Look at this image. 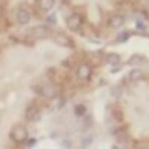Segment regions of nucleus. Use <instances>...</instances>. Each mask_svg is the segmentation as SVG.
Wrapping results in <instances>:
<instances>
[{
    "instance_id": "obj_1",
    "label": "nucleus",
    "mask_w": 149,
    "mask_h": 149,
    "mask_svg": "<svg viewBox=\"0 0 149 149\" xmlns=\"http://www.w3.org/2000/svg\"><path fill=\"white\" fill-rule=\"evenodd\" d=\"M10 139L14 140L15 143H24V142L29 139L27 128L24 127V125H21V124L15 125L14 128H12V131H10Z\"/></svg>"
},
{
    "instance_id": "obj_2",
    "label": "nucleus",
    "mask_w": 149,
    "mask_h": 149,
    "mask_svg": "<svg viewBox=\"0 0 149 149\" xmlns=\"http://www.w3.org/2000/svg\"><path fill=\"white\" fill-rule=\"evenodd\" d=\"M66 24H67V27L69 30L72 31H78L82 29V24H84V19L79 14H76V12H73V14H70L66 19Z\"/></svg>"
},
{
    "instance_id": "obj_3",
    "label": "nucleus",
    "mask_w": 149,
    "mask_h": 149,
    "mask_svg": "<svg viewBox=\"0 0 149 149\" xmlns=\"http://www.w3.org/2000/svg\"><path fill=\"white\" fill-rule=\"evenodd\" d=\"M29 37H31V39H45V37L49 36V29L46 26H36L33 29H30L29 31Z\"/></svg>"
},
{
    "instance_id": "obj_4",
    "label": "nucleus",
    "mask_w": 149,
    "mask_h": 149,
    "mask_svg": "<svg viewBox=\"0 0 149 149\" xmlns=\"http://www.w3.org/2000/svg\"><path fill=\"white\" fill-rule=\"evenodd\" d=\"M91 73H93V67L88 63H81L76 67V76L81 81H88L91 78Z\"/></svg>"
},
{
    "instance_id": "obj_5",
    "label": "nucleus",
    "mask_w": 149,
    "mask_h": 149,
    "mask_svg": "<svg viewBox=\"0 0 149 149\" xmlns=\"http://www.w3.org/2000/svg\"><path fill=\"white\" fill-rule=\"evenodd\" d=\"M24 116H26L27 121L30 122H34L40 118V106L37 103H31L27 109H26V113H24Z\"/></svg>"
},
{
    "instance_id": "obj_6",
    "label": "nucleus",
    "mask_w": 149,
    "mask_h": 149,
    "mask_svg": "<svg viewBox=\"0 0 149 149\" xmlns=\"http://www.w3.org/2000/svg\"><path fill=\"white\" fill-rule=\"evenodd\" d=\"M52 40L57 45H61V46H67V48H73L74 46L73 39H72V37H69L67 34H64V33H55L52 36Z\"/></svg>"
},
{
    "instance_id": "obj_7",
    "label": "nucleus",
    "mask_w": 149,
    "mask_h": 149,
    "mask_svg": "<svg viewBox=\"0 0 149 149\" xmlns=\"http://www.w3.org/2000/svg\"><path fill=\"white\" fill-rule=\"evenodd\" d=\"M39 91V94H42L43 97L46 98H54L58 93H57V86L52 85V84H45V85H40L39 88H36Z\"/></svg>"
},
{
    "instance_id": "obj_8",
    "label": "nucleus",
    "mask_w": 149,
    "mask_h": 149,
    "mask_svg": "<svg viewBox=\"0 0 149 149\" xmlns=\"http://www.w3.org/2000/svg\"><path fill=\"white\" fill-rule=\"evenodd\" d=\"M124 22H125V18H124L122 15H119V14H115L107 19V26L110 29H113V30H118L124 26Z\"/></svg>"
},
{
    "instance_id": "obj_9",
    "label": "nucleus",
    "mask_w": 149,
    "mask_h": 149,
    "mask_svg": "<svg viewBox=\"0 0 149 149\" xmlns=\"http://www.w3.org/2000/svg\"><path fill=\"white\" fill-rule=\"evenodd\" d=\"M15 18H17L18 24H29L30 19H31V14H30V10L24 9V8H19L17 10V14H15Z\"/></svg>"
},
{
    "instance_id": "obj_10",
    "label": "nucleus",
    "mask_w": 149,
    "mask_h": 149,
    "mask_svg": "<svg viewBox=\"0 0 149 149\" xmlns=\"http://www.w3.org/2000/svg\"><path fill=\"white\" fill-rule=\"evenodd\" d=\"M113 136H115V139L119 142V143H124V142H127L128 140V130L127 127H116L113 130Z\"/></svg>"
},
{
    "instance_id": "obj_11",
    "label": "nucleus",
    "mask_w": 149,
    "mask_h": 149,
    "mask_svg": "<svg viewBox=\"0 0 149 149\" xmlns=\"http://www.w3.org/2000/svg\"><path fill=\"white\" fill-rule=\"evenodd\" d=\"M110 118H112V119H115L116 122H122V121H124V113H122V109H121L119 106H113V107H112Z\"/></svg>"
},
{
    "instance_id": "obj_12",
    "label": "nucleus",
    "mask_w": 149,
    "mask_h": 149,
    "mask_svg": "<svg viewBox=\"0 0 149 149\" xmlns=\"http://www.w3.org/2000/svg\"><path fill=\"white\" fill-rule=\"evenodd\" d=\"M54 0H37V6H39L40 10L43 12H48V10H51L54 8Z\"/></svg>"
},
{
    "instance_id": "obj_13",
    "label": "nucleus",
    "mask_w": 149,
    "mask_h": 149,
    "mask_svg": "<svg viewBox=\"0 0 149 149\" xmlns=\"http://www.w3.org/2000/svg\"><path fill=\"white\" fill-rule=\"evenodd\" d=\"M106 63L110 64V66H118L121 63V57L119 54H115V52H110L106 55Z\"/></svg>"
},
{
    "instance_id": "obj_14",
    "label": "nucleus",
    "mask_w": 149,
    "mask_h": 149,
    "mask_svg": "<svg viewBox=\"0 0 149 149\" xmlns=\"http://www.w3.org/2000/svg\"><path fill=\"white\" fill-rule=\"evenodd\" d=\"M145 61V55L142 54H134L131 58H128V64L130 66H140Z\"/></svg>"
},
{
    "instance_id": "obj_15",
    "label": "nucleus",
    "mask_w": 149,
    "mask_h": 149,
    "mask_svg": "<svg viewBox=\"0 0 149 149\" xmlns=\"http://www.w3.org/2000/svg\"><path fill=\"white\" fill-rule=\"evenodd\" d=\"M142 78H143V73H142V70H140V69H133V70L128 73V79H130L131 82L140 81Z\"/></svg>"
},
{
    "instance_id": "obj_16",
    "label": "nucleus",
    "mask_w": 149,
    "mask_h": 149,
    "mask_svg": "<svg viewBox=\"0 0 149 149\" xmlns=\"http://www.w3.org/2000/svg\"><path fill=\"white\" fill-rule=\"evenodd\" d=\"M102 55H103V52H102V51H95V52H93V54H91V60L94 61V64H100V61H102Z\"/></svg>"
},
{
    "instance_id": "obj_17",
    "label": "nucleus",
    "mask_w": 149,
    "mask_h": 149,
    "mask_svg": "<svg viewBox=\"0 0 149 149\" xmlns=\"http://www.w3.org/2000/svg\"><path fill=\"white\" fill-rule=\"evenodd\" d=\"M86 112V107L84 104H78L76 107H74V113H76V116H84Z\"/></svg>"
},
{
    "instance_id": "obj_18",
    "label": "nucleus",
    "mask_w": 149,
    "mask_h": 149,
    "mask_svg": "<svg viewBox=\"0 0 149 149\" xmlns=\"http://www.w3.org/2000/svg\"><path fill=\"white\" fill-rule=\"evenodd\" d=\"M130 36H131V33H130V31H122V33L116 37V40H118V42H125Z\"/></svg>"
},
{
    "instance_id": "obj_19",
    "label": "nucleus",
    "mask_w": 149,
    "mask_h": 149,
    "mask_svg": "<svg viewBox=\"0 0 149 149\" xmlns=\"http://www.w3.org/2000/svg\"><path fill=\"white\" fill-rule=\"evenodd\" d=\"M121 93H122V88H121V86H113V88H112V95L116 97V98L121 97Z\"/></svg>"
},
{
    "instance_id": "obj_20",
    "label": "nucleus",
    "mask_w": 149,
    "mask_h": 149,
    "mask_svg": "<svg viewBox=\"0 0 149 149\" xmlns=\"http://www.w3.org/2000/svg\"><path fill=\"white\" fill-rule=\"evenodd\" d=\"M137 29H140V30H146V24L142 22V21H137Z\"/></svg>"
},
{
    "instance_id": "obj_21",
    "label": "nucleus",
    "mask_w": 149,
    "mask_h": 149,
    "mask_svg": "<svg viewBox=\"0 0 149 149\" xmlns=\"http://www.w3.org/2000/svg\"><path fill=\"white\" fill-rule=\"evenodd\" d=\"M55 18H57L55 15H51V17H48V19H46V21H48V24H55Z\"/></svg>"
},
{
    "instance_id": "obj_22",
    "label": "nucleus",
    "mask_w": 149,
    "mask_h": 149,
    "mask_svg": "<svg viewBox=\"0 0 149 149\" xmlns=\"http://www.w3.org/2000/svg\"><path fill=\"white\" fill-rule=\"evenodd\" d=\"M145 14H146V17H148V18H149V12H145Z\"/></svg>"
},
{
    "instance_id": "obj_23",
    "label": "nucleus",
    "mask_w": 149,
    "mask_h": 149,
    "mask_svg": "<svg viewBox=\"0 0 149 149\" xmlns=\"http://www.w3.org/2000/svg\"><path fill=\"white\" fill-rule=\"evenodd\" d=\"M112 149H119V148H116V146H113V148H112Z\"/></svg>"
}]
</instances>
